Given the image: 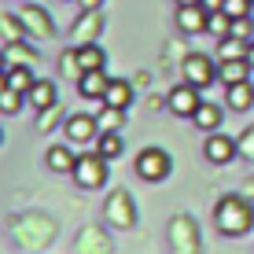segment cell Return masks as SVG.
<instances>
[{"instance_id":"1","label":"cell","mask_w":254,"mask_h":254,"mask_svg":"<svg viewBox=\"0 0 254 254\" xmlns=\"http://www.w3.org/2000/svg\"><path fill=\"white\" fill-rule=\"evenodd\" d=\"M214 225L221 236H247L254 229V199L251 195H221L214 206Z\"/></svg>"},{"instance_id":"2","label":"cell","mask_w":254,"mask_h":254,"mask_svg":"<svg viewBox=\"0 0 254 254\" xmlns=\"http://www.w3.org/2000/svg\"><path fill=\"white\" fill-rule=\"evenodd\" d=\"M107 177H111V159H103L100 151L77 155V162H74V181H77V188L96 191V188L107 185Z\"/></svg>"},{"instance_id":"3","label":"cell","mask_w":254,"mask_h":254,"mask_svg":"<svg viewBox=\"0 0 254 254\" xmlns=\"http://www.w3.org/2000/svg\"><path fill=\"white\" fill-rule=\"evenodd\" d=\"M133 170L140 181H147V185H159L173 173V159L170 151H162V147H144V151L133 159Z\"/></svg>"},{"instance_id":"4","label":"cell","mask_w":254,"mask_h":254,"mask_svg":"<svg viewBox=\"0 0 254 254\" xmlns=\"http://www.w3.org/2000/svg\"><path fill=\"white\" fill-rule=\"evenodd\" d=\"M11 232H15L19 243H26V247H45V243H52V236H56V225H52V217L26 214L19 221H11Z\"/></svg>"},{"instance_id":"5","label":"cell","mask_w":254,"mask_h":254,"mask_svg":"<svg viewBox=\"0 0 254 254\" xmlns=\"http://www.w3.org/2000/svg\"><path fill=\"white\" fill-rule=\"evenodd\" d=\"M103 221H107L111 229H133L136 225V203H133V195H129L126 188H115L107 195V203H103Z\"/></svg>"},{"instance_id":"6","label":"cell","mask_w":254,"mask_h":254,"mask_svg":"<svg viewBox=\"0 0 254 254\" xmlns=\"http://www.w3.org/2000/svg\"><path fill=\"white\" fill-rule=\"evenodd\" d=\"M181 74H185L188 85H195V89L203 92V89H210V85L217 81V59L203 56V52H191L185 63H181Z\"/></svg>"},{"instance_id":"7","label":"cell","mask_w":254,"mask_h":254,"mask_svg":"<svg viewBox=\"0 0 254 254\" xmlns=\"http://www.w3.org/2000/svg\"><path fill=\"white\" fill-rule=\"evenodd\" d=\"M170 243L177 254H199V225L188 214H177L170 221Z\"/></svg>"},{"instance_id":"8","label":"cell","mask_w":254,"mask_h":254,"mask_svg":"<svg viewBox=\"0 0 254 254\" xmlns=\"http://www.w3.org/2000/svg\"><path fill=\"white\" fill-rule=\"evenodd\" d=\"M203 155H206V162H214V166H229L232 159H240V144L217 129V133H206Z\"/></svg>"},{"instance_id":"9","label":"cell","mask_w":254,"mask_h":254,"mask_svg":"<svg viewBox=\"0 0 254 254\" xmlns=\"http://www.w3.org/2000/svg\"><path fill=\"white\" fill-rule=\"evenodd\" d=\"M199 103H203V100H199V89L188 85V81H181L177 89H170V96H166V107H170L177 118H195Z\"/></svg>"},{"instance_id":"10","label":"cell","mask_w":254,"mask_h":254,"mask_svg":"<svg viewBox=\"0 0 254 254\" xmlns=\"http://www.w3.org/2000/svg\"><path fill=\"white\" fill-rule=\"evenodd\" d=\"M63 133H66V144H92L100 136V126H96V115H70L63 118Z\"/></svg>"},{"instance_id":"11","label":"cell","mask_w":254,"mask_h":254,"mask_svg":"<svg viewBox=\"0 0 254 254\" xmlns=\"http://www.w3.org/2000/svg\"><path fill=\"white\" fill-rule=\"evenodd\" d=\"M100 30H103V15L100 11H81V19L70 26V41H74V48L92 45V41L100 37Z\"/></svg>"},{"instance_id":"12","label":"cell","mask_w":254,"mask_h":254,"mask_svg":"<svg viewBox=\"0 0 254 254\" xmlns=\"http://www.w3.org/2000/svg\"><path fill=\"white\" fill-rule=\"evenodd\" d=\"M19 22L26 26V33H30V37H37V41H48L52 33H56L52 19H48L45 11H41V7H33V4H26L22 11H19Z\"/></svg>"},{"instance_id":"13","label":"cell","mask_w":254,"mask_h":254,"mask_svg":"<svg viewBox=\"0 0 254 254\" xmlns=\"http://www.w3.org/2000/svg\"><path fill=\"white\" fill-rule=\"evenodd\" d=\"M107 89H111V77H107V70H85V74L77 77V92H81L85 100H100V103H103Z\"/></svg>"},{"instance_id":"14","label":"cell","mask_w":254,"mask_h":254,"mask_svg":"<svg viewBox=\"0 0 254 254\" xmlns=\"http://www.w3.org/2000/svg\"><path fill=\"white\" fill-rule=\"evenodd\" d=\"M206 22H210V11L203 4H191V7H177V26L181 33H206Z\"/></svg>"},{"instance_id":"15","label":"cell","mask_w":254,"mask_h":254,"mask_svg":"<svg viewBox=\"0 0 254 254\" xmlns=\"http://www.w3.org/2000/svg\"><path fill=\"white\" fill-rule=\"evenodd\" d=\"M225 107L243 115V111L254 107V85L251 81H236V85H225Z\"/></svg>"},{"instance_id":"16","label":"cell","mask_w":254,"mask_h":254,"mask_svg":"<svg viewBox=\"0 0 254 254\" xmlns=\"http://www.w3.org/2000/svg\"><path fill=\"white\" fill-rule=\"evenodd\" d=\"M251 63L247 59H221L217 63V77H221V85H236V81H251Z\"/></svg>"},{"instance_id":"17","label":"cell","mask_w":254,"mask_h":254,"mask_svg":"<svg viewBox=\"0 0 254 254\" xmlns=\"http://www.w3.org/2000/svg\"><path fill=\"white\" fill-rule=\"evenodd\" d=\"M74 162H77V155L70 151L66 144H52L45 151V166L56 170V173H74Z\"/></svg>"},{"instance_id":"18","label":"cell","mask_w":254,"mask_h":254,"mask_svg":"<svg viewBox=\"0 0 254 254\" xmlns=\"http://www.w3.org/2000/svg\"><path fill=\"white\" fill-rule=\"evenodd\" d=\"M191 122H195V129H203V133H217V129H221V107L210 103V100H203Z\"/></svg>"},{"instance_id":"19","label":"cell","mask_w":254,"mask_h":254,"mask_svg":"<svg viewBox=\"0 0 254 254\" xmlns=\"http://www.w3.org/2000/svg\"><path fill=\"white\" fill-rule=\"evenodd\" d=\"M26 103H33L37 111H48V107H56V85L52 81H33V89L26 92Z\"/></svg>"},{"instance_id":"20","label":"cell","mask_w":254,"mask_h":254,"mask_svg":"<svg viewBox=\"0 0 254 254\" xmlns=\"http://www.w3.org/2000/svg\"><path fill=\"white\" fill-rule=\"evenodd\" d=\"M103 103L126 111L129 103H133V85H129L126 77H111V89H107V96H103Z\"/></svg>"},{"instance_id":"21","label":"cell","mask_w":254,"mask_h":254,"mask_svg":"<svg viewBox=\"0 0 254 254\" xmlns=\"http://www.w3.org/2000/svg\"><path fill=\"white\" fill-rule=\"evenodd\" d=\"M77 247H81V254H111V243H107V236H103L100 229H85L81 236H77Z\"/></svg>"},{"instance_id":"22","label":"cell","mask_w":254,"mask_h":254,"mask_svg":"<svg viewBox=\"0 0 254 254\" xmlns=\"http://www.w3.org/2000/svg\"><path fill=\"white\" fill-rule=\"evenodd\" d=\"M122 122H126V111H122V107H111V103H103V107L96 111V126H100V133H118Z\"/></svg>"},{"instance_id":"23","label":"cell","mask_w":254,"mask_h":254,"mask_svg":"<svg viewBox=\"0 0 254 254\" xmlns=\"http://www.w3.org/2000/svg\"><path fill=\"white\" fill-rule=\"evenodd\" d=\"M33 81H37V77H33V70L30 66H19V63H15V66H7V89H15V92H30L33 89Z\"/></svg>"},{"instance_id":"24","label":"cell","mask_w":254,"mask_h":254,"mask_svg":"<svg viewBox=\"0 0 254 254\" xmlns=\"http://www.w3.org/2000/svg\"><path fill=\"white\" fill-rule=\"evenodd\" d=\"M77 59H81V70H103L107 66V56H103V48L96 45V41L77 48Z\"/></svg>"},{"instance_id":"25","label":"cell","mask_w":254,"mask_h":254,"mask_svg":"<svg viewBox=\"0 0 254 254\" xmlns=\"http://www.w3.org/2000/svg\"><path fill=\"white\" fill-rule=\"evenodd\" d=\"M232 15L229 11H210V22H206V33L210 37H217V41H225V37H232Z\"/></svg>"},{"instance_id":"26","label":"cell","mask_w":254,"mask_h":254,"mask_svg":"<svg viewBox=\"0 0 254 254\" xmlns=\"http://www.w3.org/2000/svg\"><path fill=\"white\" fill-rule=\"evenodd\" d=\"M247 45L251 41H240V37L217 41V63H221V59H247Z\"/></svg>"},{"instance_id":"27","label":"cell","mask_w":254,"mask_h":254,"mask_svg":"<svg viewBox=\"0 0 254 254\" xmlns=\"http://www.w3.org/2000/svg\"><path fill=\"white\" fill-rule=\"evenodd\" d=\"M96 151H100L103 159H118L122 155V136L118 133H100L96 136Z\"/></svg>"},{"instance_id":"28","label":"cell","mask_w":254,"mask_h":254,"mask_svg":"<svg viewBox=\"0 0 254 254\" xmlns=\"http://www.w3.org/2000/svg\"><path fill=\"white\" fill-rule=\"evenodd\" d=\"M22 103H26V96H22V92H15V89H0V115H19Z\"/></svg>"},{"instance_id":"29","label":"cell","mask_w":254,"mask_h":254,"mask_svg":"<svg viewBox=\"0 0 254 254\" xmlns=\"http://www.w3.org/2000/svg\"><path fill=\"white\" fill-rule=\"evenodd\" d=\"M59 70H63L66 77H81V74H85V70H81V59H77V48L59 56Z\"/></svg>"},{"instance_id":"30","label":"cell","mask_w":254,"mask_h":254,"mask_svg":"<svg viewBox=\"0 0 254 254\" xmlns=\"http://www.w3.org/2000/svg\"><path fill=\"white\" fill-rule=\"evenodd\" d=\"M236 144H240V159L254 162V126H247L240 136H236Z\"/></svg>"},{"instance_id":"31","label":"cell","mask_w":254,"mask_h":254,"mask_svg":"<svg viewBox=\"0 0 254 254\" xmlns=\"http://www.w3.org/2000/svg\"><path fill=\"white\" fill-rule=\"evenodd\" d=\"M251 4H254V0H225L221 11H229L232 19H247V15H251Z\"/></svg>"},{"instance_id":"32","label":"cell","mask_w":254,"mask_h":254,"mask_svg":"<svg viewBox=\"0 0 254 254\" xmlns=\"http://www.w3.org/2000/svg\"><path fill=\"white\" fill-rule=\"evenodd\" d=\"M232 37L254 41V19H251V15H247V19H236V22H232Z\"/></svg>"},{"instance_id":"33","label":"cell","mask_w":254,"mask_h":254,"mask_svg":"<svg viewBox=\"0 0 254 254\" xmlns=\"http://www.w3.org/2000/svg\"><path fill=\"white\" fill-rule=\"evenodd\" d=\"M56 122V107H48V111H41V118H37V129H45L48 133V126Z\"/></svg>"},{"instance_id":"34","label":"cell","mask_w":254,"mask_h":254,"mask_svg":"<svg viewBox=\"0 0 254 254\" xmlns=\"http://www.w3.org/2000/svg\"><path fill=\"white\" fill-rule=\"evenodd\" d=\"M77 4H81V11H100L103 0H77Z\"/></svg>"},{"instance_id":"35","label":"cell","mask_w":254,"mask_h":254,"mask_svg":"<svg viewBox=\"0 0 254 254\" xmlns=\"http://www.w3.org/2000/svg\"><path fill=\"white\" fill-rule=\"evenodd\" d=\"M203 7H206V11H221L225 0H203Z\"/></svg>"},{"instance_id":"36","label":"cell","mask_w":254,"mask_h":254,"mask_svg":"<svg viewBox=\"0 0 254 254\" xmlns=\"http://www.w3.org/2000/svg\"><path fill=\"white\" fill-rule=\"evenodd\" d=\"M177 7H191V4H203V0H173Z\"/></svg>"},{"instance_id":"37","label":"cell","mask_w":254,"mask_h":254,"mask_svg":"<svg viewBox=\"0 0 254 254\" xmlns=\"http://www.w3.org/2000/svg\"><path fill=\"white\" fill-rule=\"evenodd\" d=\"M247 63L254 66V41H251V45H247Z\"/></svg>"},{"instance_id":"38","label":"cell","mask_w":254,"mask_h":254,"mask_svg":"<svg viewBox=\"0 0 254 254\" xmlns=\"http://www.w3.org/2000/svg\"><path fill=\"white\" fill-rule=\"evenodd\" d=\"M243 188H247V195L254 199V177H247V185H243Z\"/></svg>"},{"instance_id":"39","label":"cell","mask_w":254,"mask_h":254,"mask_svg":"<svg viewBox=\"0 0 254 254\" xmlns=\"http://www.w3.org/2000/svg\"><path fill=\"white\" fill-rule=\"evenodd\" d=\"M4 70H7V63H4V56H0V74H4Z\"/></svg>"},{"instance_id":"40","label":"cell","mask_w":254,"mask_h":254,"mask_svg":"<svg viewBox=\"0 0 254 254\" xmlns=\"http://www.w3.org/2000/svg\"><path fill=\"white\" fill-rule=\"evenodd\" d=\"M0 140H4V136H0Z\"/></svg>"}]
</instances>
